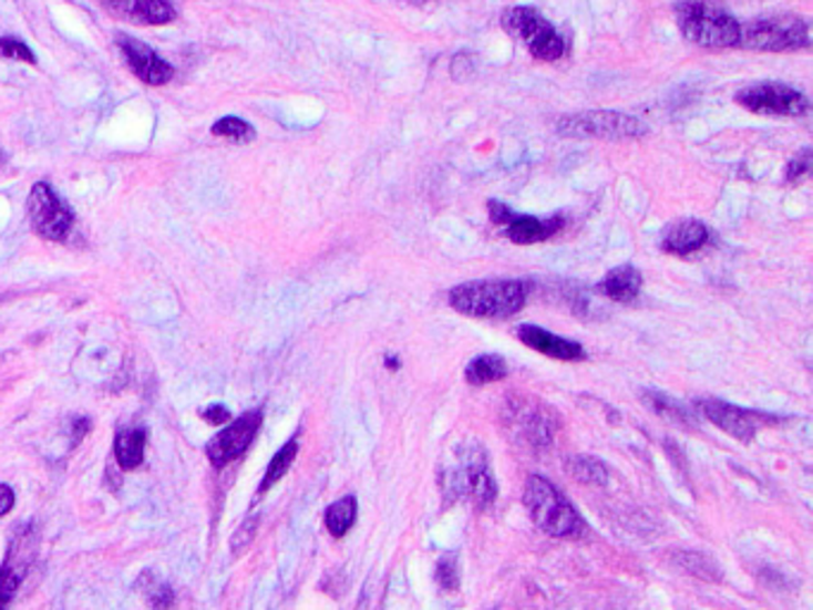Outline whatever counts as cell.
I'll return each mask as SVG.
<instances>
[{
  "label": "cell",
  "instance_id": "cell-12",
  "mask_svg": "<svg viewBox=\"0 0 813 610\" xmlns=\"http://www.w3.org/2000/svg\"><path fill=\"white\" fill-rule=\"evenodd\" d=\"M263 413L251 411L244 413L234 425H229L225 432H220L215 440L208 444V458L215 467H225L229 461L239 458L241 453L251 446L256 432L260 430Z\"/></svg>",
  "mask_w": 813,
  "mask_h": 610
},
{
  "label": "cell",
  "instance_id": "cell-19",
  "mask_svg": "<svg viewBox=\"0 0 813 610\" xmlns=\"http://www.w3.org/2000/svg\"><path fill=\"white\" fill-rule=\"evenodd\" d=\"M144 448H146V432L144 430H124L117 434L115 442V456L117 465L122 471H136L144 461Z\"/></svg>",
  "mask_w": 813,
  "mask_h": 610
},
{
  "label": "cell",
  "instance_id": "cell-2",
  "mask_svg": "<svg viewBox=\"0 0 813 610\" xmlns=\"http://www.w3.org/2000/svg\"><path fill=\"white\" fill-rule=\"evenodd\" d=\"M525 285L515 279L467 281L449 291V306L467 318L506 320L525 306Z\"/></svg>",
  "mask_w": 813,
  "mask_h": 610
},
{
  "label": "cell",
  "instance_id": "cell-35",
  "mask_svg": "<svg viewBox=\"0 0 813 610\" xmlns=\"http://www.w3.org/2000/svg\"><path fill=\"white\" fill-rule=\"evenodd\" d=\"M89 430H91V422H89L86 417H76V420L72 422V446H74L76 442H82Z\"/></svg>",
  "mask_w": 813,
  "mask_h": 610
},
{
  "label": "cell",
  "instance_id": "cell-30",
  "mask_svg": "<svg viewBox=\"0 0 813 610\" xmlns=\"http://www.w3.org/2000/svg\"><path fill=\"white\" fill-rule=\"evenodd\" d=\"M256 529H258V518H256V515H254V518H246L244 525L237 529V535L231 537V551L234 554L246 551L248 546H251L254 537H256Z\"/></svg>",
  "mask_w": 813,
  "mask_h": 610
},
{
  "label": "cell",
  "instance_id": "cell-18",
  "mask_svg": "<svg viewBox=\"0 0 813 610\" xmlns=\"http://www.w3.org/2000/svg\"><path fill=\"white\" fill-rule=\"evenodd\" d=\"M563 227L560 217H552V220H537V217L527 215H515L513 220L506 225V234L513 244H537L554 237V234Z\"/></svg>",
  "mask_w": 813,
  "mask_h": 610
},
{
  "label": "cell",
  "instance_id": "cell-22",
  "mask_svg": "<svg viewBox=\"0 0 813 610\" xmlns=\"http://www.w3.org/2000/svg\"><path fill=\"white\" fill-rule=\"evenodd\" d=\"M678 566L682 570H687L694 577H701V580H709V582H718L721 580V566L718 562L707 556V554H697V551H682L678 556Z\"/></svg>",
  "mask_w": 813,
  "mask_h": 610
},
{
  "label": "cell",
  "instance_id": "cell-25",
  "mask_svg": "<svg viewBox=\"0 0 813 610\" xmlns=\"http://www.w3.org/2000/svg\"><path fill=\"white\" fill-rule=\"evenodd\" d=\"M645 403L656 415L676 422V425H687V420H690V415H687V411L676 399H668L666 394H659V391H645Z\"/></svg>",
  "mask_w": 813,
  "mask_h": 610
},
{
  "label": "cell",
  "instance_id": "cell-28",
  "mask_svg": "<svg viewBox=\"0 0 813 610\" xmlns=\"http://www.w3.org/2000/svg\"><path fill=\"white\" fill-rule=\"evenodd\" d=\"M436 580H440L442 589L446 591H456L461 580H459V562L453 556H444L436 566Z\"/></svg>",
  "mask_w": 813,
  "mask_h": 610
},
{
  "label": "cell",
  "instance_id": "cell-26",
  "mask_svg": "<svg viewBox=\"0 0 813 610\" xmlns=\"http://www.w3.org/2000/svg\"><path fill=\"white\" fill-rule=\"evenodd\" d=\"M22 577H24V566H18V562H14V554L10 551L8 562L3 566V570H0V610H8L12 597L18 593Z\"/></svg>",
  "mask_w": 813,
  "mask_h": 610
},
{
  "label": "cell",
  "instance_id": "cell-23",
  "mask_svg": "<svg viewBox=\"0 0 813 610\" xmlns=\"http://www.w3.org/2000/svg\"><path fill=\"white\" fill-rule=\"evenodd\" d=\"M568 473L583 484H597V487H601V484H606L608 479V471L606 467L591 456H573L568 461Z\"/></svg>",
  "mask_w": 813,
  "mask_h": 610
},
{
  "label": "cell",
  "instance_id": "cell-29",
  "mask_svg": "<svg viewBox=\"0 0 813 610\" xmlns=\"http://www.w3.org/2000/svg\"><path fill=\"white\" fill-rule=\"evenodd\" d=\"M0 58H8V60H22V62H29V65H37L34 53H31L22 41L12 39V37H3V39H0Z\"/></svg>",
  "mask_w": 813,
  "mask_h": 610
},
{
  "label": "cell",
  "instance_id": "cell-33",
  "mask_svg": "<svg viewBox=\"0 0 813 610\" xmlns=\"http://www.w3.org/2000/svg\"><path fill=\"white\" fill-rule=\"evenodd\" d=\"M487 208H490V217L496 225H508L515 217L513 210L508 206H504V203H498V200H490Z\"/></svg>",
  "mask_w": 813,
  "mask_h": 610
},
{
  "label": "cell",
  "instance_id": "cell-4",
  "mask_svg": "<svg viewBox=\"0 0 813 610\" xmlns=\"http://www.w3.org/2000/svg\"><path fill=\"white\" fill-rule=\"evenodd\" d=\"M678 24L682 34L707 49H728L740 41V24L713 0H680Z\"/></svg>",
  "mask_w": 813,
  "mask_h": 610
},
{
  "label": "cell",
  "instance_id": "cell-3",
  "mask_svg": "<svg viewBox=\"0 0 813 610\" xmlns=\"http://www.w3.org/2000/svg\"><path fill=\"white\" fill-rule=\"evenodd\" d=\"M523 504L529 513V518H533V523L544 531V535L556 539H580L587 531L580 513H577L570 506V500H566V496L542 475L527 477L523 489Z\"/></svg>",
  "mask_w": 813,
  "mask_h": 610
},
{
  "label": "cell",
  "instance_id": "cell-24",
  "mask_svg": "<svg viewBox=\"0 0 813 610\" xmlns=\"http://www.w3.org/2000/svg\"><path fill=\"white\" fill-rule=\"evenodd\" d=\"M296 453H299V444H296V442H289V444H285L277 451V456L270 461L268 473H265V479L260 482V489H258L260 494L268 492L270 487H275V484L287 475V471H289L294 458H296Z\"/></svg>",
  "mask_w": 813,
  "mask_h": 610
},
{
  "label": "cell",
  "instance_id": "cell-1",
  "mask_svg": "<svg viewBox=\"0 0 813 610\" xmlns=\"http://www.w3.org/2000/svg\"><path fill=\"white\" fill-rule=\"evenodd\" d=\"M442 489L449 500H467L477 510H487L494 504L498 487L482 444L465 442L459 446L456 461L442 475Z\"/></svg>",
  "mask_w": 813,
  "mask_h": 610
},
{
  "label": "cell",
  "instance_id": "cell-17",
  "mask_svg": "<svg viewBox=\"0 0 813 610\" xmlns=\"http://www.w3.org/2000/svg\"><path fill=\"white\" fill-rule=\"evenodd\" d=\"M639 289H642V275L632 265H622L599 281V291L616 303H632L639 296Z\"/></svg>",
  "mask_w": 813,
  "mask_h": 610
},
{
  "label": "cell",
  "instance_id": "cell-34",
  "mask_svg": "<svg viewBox=\"0 0 813 610\" xmlns=\"http://www.w3.org/2000/svg\"><path fill=\"white\" fill-rule=\"evenodd\" d=\"M203 417H206V422H210V425H223V422L231 420L229 411L225 409V405H213V409H208L206 413H203Z\"/></svg>",
  "mask_w": 813,
  "mask_h": 610
},
{
  "label": "cell",
  "instance_id": "cell-20",
  "mask_svg": "<svg viewBox=\"0 0 813 610\" xmlns=\"http://www.w3.org/2000/svg\"><path fill=\"white\" fill-rule=\"evenodd\" d=\"M506 374H508V365H506L504 358L496 355V353L477 355L475 361L465 368V380L471 384H475V386L498 382V380H504Z\"/></svg>",
  "mask_w": 813,
  "mask_h": 610
},
{
  "label": "cell",
  "instance_id": "cell-9",
  "mask_svg": "<svg viewBox=\"0 0 813 610\" xmlns=\"http://www.w3.org/2000/svg\"><path fill=\"white\" fill-rule=\"evenodd\" d=\"M27 210H29L31 227L37 229L39 237L49 239V241H62L68 237L74 217L65 203L55 196V192L49 184L39 182L31 186Z\"/></svg>",
  "mask_w": 813,
  "mask_h": 610
},
{
  "label": "cell",
  "instance_id": "cell-6",
  "mask_svg": "<svg viewBox=\"0 0 813 610\" xmlns=\"http://www.w3.org/2000/svg\"><path fill=\"white\" fill-rule=\"evenodd\" d=\"M738 43L752 51H800L809 45V24L792 14L763 18L740 27Z\"/></svg>",
  "mask_w": 813,
  "mask_h": 610
},
{
  "label": "cell",
  "instance_id": "cell-13",
  "mask_svg": "<svg viewBox=\"0 0 813 610\" xmlns=\"http://www.w3.org/2000/svg\"><path fill=\"white\" fill-rule=\"evenodd\" d=\"M117 43H120V51L124 60H127L130 70L138 76L141 82H146L151 86H163L172 80V76H175V70H172L169 62H165L158 53L148 49L146 43H141L127 34H120Z\"/></svg>",
  "mask_w": 813,
  "mask_h": 610
},
{
  "label": "cell",
  "instance_id": "cell-16",
  "mask_svg": "<svg viewBox=\"0 0 813 610\" xmlns=\"http://www.w3.org/2000/svg\"><path fill=\"white\" fill-rule=\"evenodd\" d=\"M709 241V229L703 227L697 220H680L676 225H670L666 237H663V248L668 254L676 256H690L694 250L703 248V244Z\"/></svg>",
  "mask_w": 813,
  "mask_h": 610
},
{
  "label": "cell",
  "instance_id": "cell-7",
  "mask_svg": "<svg viewBox=\"0 0 813 610\" xmlns=\"http://www.w3.org/2000/svg\"><path fill=\"white\" fill-rule=\"evenodd\" d=\"M556 130L560 136L570 138H608V141H622V138H637L647 132V124L632 115L614 113V111H589V113H577L566 115L556 122Z\"/></svg>",
  "mask_w": 813,
  "mask_h": 610
},
{
  "label": "cell",
  "instance_id": "cell-31",
  "mask_svg": "<svg viewBox=\"0 0 813 610\" xmlns=\"http://www.w3.org/2000/svg\"><path fill=\"white\" fill-rule=\"evenodd\" d=\"M809 172H811V151H802V153L796 155V158L788 165V182H792V184L802 182V179H806V177H809Z\"/></svg>",
  "mask_w": 813,
  "mask_h": 610
},
{
  "label": "cell",
  "instance_id": "cell-21",
  "mask_svg": "<svg viewBox=\"0 0 813 610\" xmlns=\"http://www.w3.org/2000/svg\"><path fill=\"white\" fill-rule=\"evenodd\" d=\"M356 515H358V500H356V496L349 494V496L339 498L337 504H332L330 508H327L325 525H327V529L332 531L335 537H343L353 527Z\"/></svg>",
  "mask_w": 813,
  "mask_h": 610
},
{
  "label": "cell",
  "instance_id": "cell-11",
  "mask_svg": "<svg viewBox=\"0 0 813 610\" xmlns=\"http://www.w3.org/2000/svg\"><path fill=\"white\" fill-rule=\"evenodd\" d=\"M738 103L757 115L800 117L809 111V101L802 91L785 84H757L738 93Z\"/></svg>",
  "mask_w": 813,
  "mask_h": 610
},
{
  "label": "cell",
  "instance_id": "cell-10",
  "mask_svg": "<svg viewBox=\"0 0 813 610\" xmlns=\"http://www.w3.org/2000/svg\"><path fill=\"white\" fill-rule=\"evenodd\" d=\"M697 409L701 411L703 417L711 422V425L723 430L725 434L734 436V440H740V442H752L757 432H761L763 427H769L775 422L773 415L747 411V409H740V405H732L721 399H699Z\"/></svg>",
  "mask_w": 813,
  "mask_h": 610
},
{
  "label": "cell",
  "instance_id": "cell-36",
  "mask_svg": "<svg viewBox=\"0 0 813 610\" xmlns=\"http://www.w3.org/2000/svg\"><path fill=\"white\" fill-rule=\"evenodd\" d=\"M14 506V492L8 487V484H0V515L10 513Z\"/></svg>",
  "mask_w": 813,
  "mask_h": 610
},
{
  "label": "cell",
  "instance_id": "cell-32",
  "mask_svg": "<svg viewBox=\"0 0 813 610\" xmlns=\"http://www.w3.org/2000/svg\"><path fill=\"white\" fill-rule=\"evenodd\" d=\"M146 597H148V601H151V606H153L155 610H169L172 601H175V597H172V591H169V587H165V585H158V582H155L153 587H148V591H146Z\"/></svg>",
  "mask_w": 813,
  "mask_h": 610
},
{
  "label": "cell",
  "instance_id": "cell-8",
  "mask_svg": "<svg viewBox=\"0 0 813 610\" xmlns=\"http://www.w3.org/2000/svg\"><path fill=\"white\" fill-rule=\"evenodd\" d=\"M502 24L513 39L525 43L537 60H558L566 51L558 31L535 8H511L504 12Z\"/></svg>",
  "mask_w": 813,
  "mask_h": 610
},
{
  "label": "cell",
  "instance_id": "cell-14",
  "mask_svg": "<svg viewBox=\"0 0 813 610\" xmlns=\"http://www.w3.org/2000/svg\"><path fill=\"white\" fill-rule=\"evenodd\" d=\"M105 10L117 20L141 27H163L177 18V10L167 0H105Z\"/></svg>",
  "mask_w": 813,
  "mask_h": 610
},
{
  "label": "cell",
  "instance_id": "cell-5",
  "mask_svg": "<svg viewBox=\"0 0 813 610\" xmlns=\"http://www.w3.org/2000/svg\"><path fill=\"white\" fill-rule=\"evenodd\" d=\"M502 422L511 432L513 442L529 451L549 448L558 430V415L552 405L533 396H506Z\"/></svg>",
  "mask_w": 813,
  "mask_h": 610
},
{
  "label": "cell",
  "instance_id": "cell-15",
  "mask_svg": "<svg viewBox=\"0 0 813 610\" xmlns=\"http://www.w3.org/2000/svg\"><path fill=\"white\" fill-rule=\"evenodd\" d=\"M518 339L525 343V347L535 349L544 355L556 358V361H583L585 358V349L577 341L556 337L552 332L542 330L537 324H523L518 330Z\"/></svg>",
  "mask_w": 813,
  "mask_h": 610
},
{
  "label": "cell",
  "instance_id": "cell-27",
  "mask_svg": "<svg viewBox=\"0 0 813 610\" xmlns=\"http://www.w3.org/2000/svg\"><path fill=\"white\" fill-rule=\"evenodd\" d=\"M210 132L215 136H220V138L239 141V144H246V141H254V136H256V130L248 122H244L241 117H223L220 122L213 124Z\"/></svg>",
  "mask_w": 813,
  "mask_h": 610
}]
</instances>
